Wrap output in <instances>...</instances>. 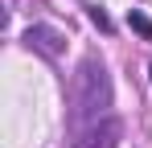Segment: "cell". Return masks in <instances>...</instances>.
<instances>
[{
    "label": "cell",
    "instance_id": "obj_4",
    "mask_svg": "<svg viewBox=\"0 0 152 148\" xmlns=\"http://www.w3.org/2000/svg\"><path fill=\"white\" fill-rule=\"evenodd\" d=\"M127 25H132V29H136L144 41H152V21L144 17V12H140V8H132V12H127Z\"/></svg>",
    "mask_w": 152,
    "mask_h": 148
},
{
    "label": "cell",
    "instance_id": "obj_1",
    "mask_svg": "<svg viewBox=\"0 0 152 148\" xmlns=\"http://www.w3.org/2000/svg\"><path fill=\"white\" fill-rule=\"evenodd\" d=\"M107 107H111V74H107L99 53H86L78 62L74 78H70V103H66V127H70V136L78 140L86 127L107 119Z\"/></svg>",
    "mask_w": 152,
    "mask_h": 148
},
{
    "label": "cell",
    "instance_id": "obj_3",
    "mask_svg": "<svg viewBox=\"0 0 152 148\" xmlns=\"http://www.w3.org/2000/svg\"><path fill=\"white\" fill-rule=\"evenodd\" d=\"M119 140H124V123L115 119V115H107V119H99L95 127H86L74 144L78 148H119Z\"/></svg>",
    "mask_w": 152,
    "mask_h": 148
},
{
    "label": "cell",
    "instance_id": "obj_6",
    "mask_svg": "<svg viewBox=\"0 0 152 148\" xmlns=\"http://www.w3.org/2000/svg\"><path fill=\"white\" fill-rule=\"evenodd\" d=\"M148 74H152V66H148Z\"/></svg>",
    "mask_w": 152,
    "mask_h": 148
},
{
    "label": "cell",
    "instance_id": "obj_5",
    "mask_svg": "<svg viewBox=\"0 0 152 148\" xmlns=\"http://www.w3.org/2000/svg\"><path fill=\"white\" fill-rule=\"evenodd\" d=\"M86 17H91V25H95V29H99V33H111V29H115V25H111V17H107V12H103L99 4H91V8H86Z\"/></svg>",
    "mask_w": 152,
    "mask_h": 148
},
{
    "label": "cell",
    "instance_id": "obj_2",
    "mask_svg": "<svg viewBox=\"0 0 152 148\" xmlns=\"http://www.w3.org/2000/svg\"><path fill=\"white\" fill-rule=\"evenodd\" d=\"M21 41H25L29 49H37L41 58H62V53H66V33L53 29V25H29Z\"/></svg>",
    "mask_w": 152,
    "mask_h": 148
}]
</instances>
